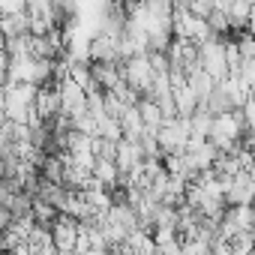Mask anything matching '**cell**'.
<instances>
[{
  "mask_svg": "<svg viewBox=\"0 0 255 255\" xmlns=\"http://www.w3.org/2000/svg\"><path fill=\"white\" fill-rule=\"evenodd\" d=\"M240 114H243V120H246L249 129H255V93H252V96H249V102L240 108Z\"/></svg>",
  "mask_w": 255,
  "mask_h": 255,
  "instance_id": "cell-20",
  "label": "cell"
},
{
  "mask_svg": "<svg viewBox=\"0 0 255 255\" xmlns=\"http://www.w3.org/2000/svg\"><path fill=\"white\" fill-rule=\"evenodd\" d=\"M27 12V0H0V18Z\"/></svg>",
  "mask_w": 255,
  "mask_h": 255,
  "instance_id": "cell-18",
  "label": "cell"
},
{
  "mask_svg": "<svg viewBox=\"0 0 255 255\" xmlns=\"http://www.w3.org/2000/svg\"><path fill=\"white\" fill-rule=\"evenodd\" d=\"M33 216H36V222L39 225H45V228H51L54 222H57V216H60V210L54 207V204H48V201H42V198H33V210H30Z\"/></svg>",
  "mask_w": 255,
  "mask_h": 255,
  "instance_id": "cell-13",
  "label": "cell"
},
{
  "mask_svg": "<svg viewBox=\"0 0 255 255\" xmlns=\"http://www.w3.org/2000/svg\"><path fill=\"white\" fill-rule=\"evenodd\" d=\"M117 39H108V36H96L93 45H90V63H120L117 57Z\"/></svg>",
  "mask_w": 255,
  "mask_h": 255,
  "instance_id": "cell-10",
  "label": "cell"
},
{
  "mask_svg": "<svg viewBox=\"0 0 255 255\" xmlns=\"http://www.w3.org/2000/svg\"><path fill=\"white\" fill-rule=\"evenodd\" d=\"M36 114L42 123H51L63 114V102H60V93L57 87H42L39 96H36Z\"/></svg>",
  "mask_w": 255,
  "mask_h": 255,
  "instance_id": "cell-7",
  "label": "cell"
},
{
  "mask_svg": "<svg viewBox=\"0 0 255 255\" xmlns=\"http://www.w3.org/2000/svg\"><path fill=\"white\" fill-rule=\"evenodd\" d=\"M159 147L165 156H180L189 150V141H192V120H183V117H174V120H165V126L159 129Z\"/></svg>",
  "mask_w": 255,
  "mask_h": 255,
  "instance_id": "cell-2",
  "label": "cell"
},
{
  "mask_svg": "<svg viewBox=\"0 0 255 255\" xmlns=\"http://www.w3.org/2000/svg\"><path fill=\"white\" fill-rule=\"evenodd\" d=\"M105 114L111 117V120H123V114H126V105L114 96V93H105Z\"/></svg>",
  "mask_w": 255,
  "mask_h": 255,
  "instance_id": "cell-17",
  "label": "cell"
},
{
  "mask_svg": "<svg viewBox=\"0 0 255 255\" xmlns=\"http://www.w3.org/2000/svg\"><path fill=\"white\" fill-rule=\"evenodd\" d=\"M147 57H150V66H153L156 75H168V72H171V57H168V51H150Z\"/></svg>",
  "mask_w": 255,
  "mask_h": 255,
  "instance_id": "cell-16",
  "label": "cell"
},
{
  "mask_svg": "<svg viewBox=\"0 0 255 255\" xmlns=\"http://www.w3.org/2000/svg\"><path fill=\"white\" fill-rule=\"evenodd\" d=\"M159 228H165V231H177V207H168V204L159 207L153 231H159Z\"/></svg>",
  "mask_w": 255,
  "mask_h": 255,
  "instance_id": "cell-14",
  "label": "cell"
},
{
  "mask_svg": "<svg viewBox=\"0 0 255 255\" xmlns=\"http://www.w3.org/2000/svg\"><path fill=\"white\" fill-rule=\"evenodd\" d=\"M228 21H231V30H243L249 27V18H252V3L249 0H234V3H228Z\"/></svg>",
  "mask_w": 255,
  "mask_h": 255,
  "instance_id": "cell-12",
  "label": "cell"
},
{
  "mask_svg": "<svg viewBox=\"0 0 255 255\" xmlns=\"http://www.w3.org/2000/svg\"><path fill=\"white\" fill-rule=\"evenodd\" d=\"M249 33L255 36V3H252V18H249Z\"/></svg>",
  "mask_w": 255,
  "mask_h": 255,
  "instance_id": "cell-21",
  "label": "cell"
},
{
  "mask_svg": "<svg viewBox=\"0 0 255 255\" xmlns=\"http://www.w3.org/2000/svg\"><path fill=\"white\" fill-rule=\"evenodd\" d=\"M123 75H126V84H129L135 93H150L153 90V81H156V72L150 66V57H132V60H126L123 63Z\"/></svg>",
  "mask_w": 255,
  "mask_h": 255,
  "instance_id": "cell-4",
  "label": "cell"
},
{
  "mask_svg": "<svg viewBox=\"0 0 255 255\" xmlns=\"http://www.w3.org/2000/svg\"><path fill=\"white\" fill-rule=\"evenodd\" d=\"M174 105H177V117H183V120H192V117L198 114V108H201V102H198V96L192 93V87L177 90V93H174Z\"/></svg>",
  "mask_w": 255,
  "mask_h": 255,
  "instance_id": "cell-11",
  "label": "cell"
},
{
  "mask_svg": "<svg viewBox=\"0 0 255 255\" xmlns=\"http://www.w3.org/2000/svg\"><path fill=\"white\" fill-rule=\"evenodd\" d=\"M213 12H216V0H213V3H207V0H192V3H189V15H195L201 21H210Z\"/></svg>",
  "mask_w": 255,
  "mask_h": 255,
  "instance_id": "cell-15",
  "label": "cell"
},
{
  "mask_svg": "<svg viewBox=\"0 0 255 255\" xmlns=\"http://www.w3.org/2000/svg\"><path fill=\"white\" fill-rule=\"evenodd\" d=\"M186 75H189V87H192V93L198 96V102H201V105H204V102L216 93V87H219V84H216L204 69H201V63H198V66H192Z\"/></svg>",
  "mask_w": 255,
  "mask_h": 255,
  "instance_id": "cell-8",
  "label": "cell"
},
{
  "mask_svg": "<svg viewBox=\"0 0 255 255\" xmlns=\"http://www.w3.org/2000/svg\"><path fill=\"white\" fill-rule=\"evenodd\" d=\"M243 132H246V120H243V114H240V111L219 114V117L213 120L210 144H213V147L225 156V153H231V150L237 147V141L243 138Z\"/></svg>",
  "mask_w": 255,
  "mask_h": 255,
  "instance_id": "cell-1",
  "label": "cell"
},
{
  "mask_svg": "<svg viewBox=\"0 0 255 255\" xmlns=\"http://www.w3.org/2000/svg\"><path fill=\"white\" fill-rule=\"evenodd\" d=\"M57 93H60V102H63V114L66 117H78L87 111V90L81 84H75L72 78H63L54 84Z\"/></svg>",
  "mask_w": 255,
  "mask_h": 255,
  "instance_id": "cell-5",
  "label": "cell"
},
{
  "mask_svg": "<svg viewBox=\"0 0 255 255\" xmlns=\"http://www.w3.org/2000/svg\"><path fill=\"white\" fill-rule=\"evenodd\" d=\"M237 45H240L243 60H255V36H252L249 30H243V33L237 36Z\"/></svg>",
  "mask_w": 255,
  "mask_h": 255,
  "instance_id": "cell-19",
  "label": "cell"
},
{
  "mask_svg": "<svg viewBox=\"0 0 255 255\" xmlns=\"http://www.w3.org/2000/svg\"><path fill=\"white\" fill-rule=\"evenodd\" d=\"M78 231H81V222L60 213L57 222L51 225V234H54V246L57 252H75V243H78Z\"/></svg>",
  "mask_w": 255,
  "mask_h": 255,
  "instance_id": "cell-6",
  "label": "cell"
},
{
  "mask_svg": "<svg viewBox=\"0 0 255 255\" xmlns=\"http://www.w3.org/2000/svg\"><path fill=\"white\" fill-rule=\"evenodd\" d=\"M138 111H141V120H144V129L150 132V135H159V129L165 126V114H162V108H159V102H153V99H141L138 102Z\"/></svg>",
  "mask_w": 255,
  "mask_h": 255,
  "instance_id": "cell-9",
  "label": "cell"
},
{
  "mask_svg": "<svg viewBox=\"0 0 255 255\" xmlns=\"http://www.w3.org/2000/svg\"><path fill=\"white\" fill-rule=\"evenodd\" d=\"M201 69L219 84V81H225L228 75H231V69H228V57H225V42L219 39V36H213L210 42H204L201 45Z\"/></svg>",
  "mask_w": 255,
  "mask_h": 255,
  "instance_id": "cell-3",
  "label": "cell"
}]
</instances>
